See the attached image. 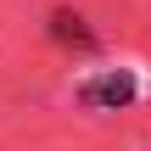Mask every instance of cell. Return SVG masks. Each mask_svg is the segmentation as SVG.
<instances>
[{
  "label": "cell",
  "instance_id": "6da1fadb",
  "mask_svg": "<svg viewBox=\"0 0 151 151\" xmlns=\"http://www.w3.org/2000/svg\"><path fill=\"white\" fill-rule=\"evenodd\" d=\"M134 101H140L134 67H106V73H95V78L78 84V106H90V112H123Z\"/></svg>",
  "mask_w": 151,
  "mask_h": 151
},
{
  "label": "cell",
  "instance_id": "7a4b0ae2",
  "mask_svg": "<svg viewBox=\"0 0 151 151\" xmlns=\"http://www.w3.org/2000/svg\"><path fill=\"white\" fill-rule=\"evenodd\" d=\"M45 28H50V39H56V45H67V50H84V56L101 45V34H95V28L84 22V11H73V6H56V11L45 17Z\"/></svg>",
  "mask_w": 151,
  "mask_h": 151
}]
</instances>
